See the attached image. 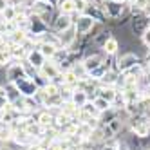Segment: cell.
<instances>
[{"instance_id": "obj_12", "label": "cell", "mask_w": 150, "mask_h": 150, "mask_svg": "<svg viewBox=\"0 0 150 150\" xmlns=\"http://www.w3.org/2000/svg\"><path fill=\"white\" fill-rule=\"evenodd\" d=\"M112 36V29H101L98 35H94V36H91L92 38V47H96V49H103V45H105V42L109 40Z\"/></svg>"}, {"instance_id": "obj_22", "label": "cell", "mask_w": 150, "mask_h": 150, "mask_svg": "<svg viewBox=\"0 0 150 150\" xmlns=\"http://www.w3.org/2000/svg\"><path fill=\"white\" fill-rule=\"evenodd\" d=\"M38 51L45 56V60H52L54 54H56V51H58V47L47 44V42H42V44H38Z\"/></svg>"}, {"instance_id": "obj_11", "label": "cell", "mask_w": 150, "mask_h": 150, "mask_svg": "<svg viewBox=\"0 0 150 150\" xmlns=\"http://www.w3.org/2000/svg\"><path fill=\"white\" fill-rule=\"evenodd\" d=\"M120 49H121V42H120V40H117V38L112 35L109 40L105 42V45H103V49H101V51L105 52L107 56H117Z\"/></svg>"}, {"instance_id": "obj_14", "label": "cell", "mask_w": 150, "mask_h": 150, "mask_svg": "<svg viewBox=\"0 0 150 150\" xmlns=\"http://www.w3.org/2000/svg\"><path fill=\"white\" fill-rule=\"evenodd\" d=\"M56 11L62 13V15H72V13H76V6H74L72 0H56Z\"/></svg>"}, {"instance_id": "obj_2", "label": "cell", "mask_w": 150, "mask_h": 150, "mask_svg": "<svg viewBox=\"0 0 150 150\" xmlns=\"http://www.w3.org/2000/svg\"><path fill=\"white\" fill-rule=\"evenodd\" d=\"M148 27H150V16L145 13H134L132 18L128 20V29L136 38H141Z\"/></svg>"}, {"instance_id": "obj_10", "label": "cell", "mask_w": 150, "mask_h": 150, "mask_svg": "<svg viewBox=\"0 0 150 150\" xmlns=\"http://www.w3.org/2000/svg\"><path fill=\"white\" fill-rule=\"evenodd\" d=\"M72 25V18L71 15H62V13H56L54 20H52V24H51V31H54V33H62V31H65Z\"/></svg>"}, {"instance_id": "obj_28", "label": "cell", "mask_w": 150, "mask_h": 150, "mask_svg": "<svg viewBox=\"0 0 150 150\" xmlns=\"http://www.w3.org/2000/svg\"><path fill=\"white\" fill-rule=\"evenodd\" d=\"M11 62H13L11 51H9V49H2V51H0V69H6Z\"/></svg>"}, {"instance_id": "obj_9", "label": "cell", "mask_w": 150, "mask_h": 150, "mask_svg": "<svg viewBox=\"0 0 150 150\" xmlns=\"http://www.w3.org/2000/svg\"><path fill=\"white\" fill-rule=\"evenodd\" d=\"M15 87L18 89V92L24 96V98H33V96L40 91L38 87H36V83L31 80V78H22V80H18L16 83H15Z\"/></svg>"}, {"instance_id": "obj_6", "label": "cell", "mask_w": 150, "mask_h": 150, "mask_svg": "<svg viewBox=\"0 0 150 150\" xmlns=\"http://www.w3.org/2000/svg\"><path fill=\"white\" fill-rule=\"evenodd\" d=\"M22 78H27L22 62H15V60H13V62L6 67V81H7V83H16L18 80H22Z\"/></svg>"}, {"instance_id": "obj_3", "label": "cell", "mask_w": 150, "mask_h": 150, "mask_svg": "<svg viewBox=\"0 0 150 150\" xmlns=\"http://www.w3.org/2000/svg\"><path fill=\"white\" fill-rule=\"evenodd\" d=\"M72 25H74V29H76L78 36H89V35L92 33V31H94V27L98 25V24H96V22H94V20H92L89 15L81 13V15H78L76 18H74Z\"/></svg>"}, {"instance_id": "obj_33", "label": "cell", "mask_w": 150, "mask_h": 150, "mask_svg": "<svg viewBox=\"0 0 150 150\" xmlns=\"http://www.w3.org/2000/svg\"><path fill=\"white\" fill-rule=\"evenodd\" d=\"M9 105V100L6 98V96H4V98H0V112H2L4 109H6V107Z\"/></svg>"}, {"instance_id": "obj_17", "label": "cell", "mask_w": 150, "mask_h": 150, "mask_svg": "<svg viewBox=\"0 0 150 150\" xmlns=\"http://www.w3.org/2000/svg\"><path fill=\"white\" fill-rule=\"evenodd\" d=\"M25 40H27V31L16 29L9 35V45H24Z\"/></svg>"}, {"instance_id": "obj_19", "label": "cell", "mask_w": 150, "mask_h": 150, "mask_svg": "<svg viewBox=\"0 0 150 150\" xmlns=\"http://www.w3.org/2000/svg\"><path fill=\"white\" fill-rule=\"evenodd\" d=\"M20 9L18 7H13V6H7L2 9V13H0V20L2 22H15V18L18 16Z\"/></svg>"}, {"instance_id": "obj_35", "label": "cell", "mask_w": 150, "mask_h": 150, "mask_svg": "<svg viewBox=\"0 0 150 150\" xmlns=\"http://www.w3.org/2000/svg\"><path fill=\"white\" fill-rule=\"evenodd\" d=\"M4 96H6V87H4V85H0V98H4Z\"/></svg>"}, {"instance_id": "obj_27", "label": "cell", "mask_w": 150, "mask_h": 150, "mask_svg": "<svg viewBox=\"0 0 150 150\" xmlns=\"http://www.w3.org/2000/svg\"><path fill=\"white\" fill-rule=\"evenodd\" d=\"M80 110H81L83 114H87L89 117H98V116H100V110L94 107V103H92V101H87V103H85Z\"/></svg>"}, {"instance_id": "obj_5", "label": "cell", "mask_w": 150, "mask_h": 150, "mask_svg": "<svg viewBox=\"0 0 150 150\" xmlns=\"http://www.w3.org/2000/svg\"><path fill=\"white\" fill-rule=\"evenodd\" d=\"M38 74H40V76H44L47 81H54V83L60 85V74H62V71H60V67L52 60H45V63L38 69Z\"/></svg>"}, {"instance_id": "obj_7", "label": "cell", "mask_w": 150, "mask_h": 150, "mask_svg": "<svg viewBox=\"0 0 150 150\" xmlns=\"http://www.w3.org/2000/svg\"><path fill=\"white\" fill-rule=\"evenodd\" d=\"M47 31H51V27L42 20L38 15H29V29H27V33L29 35H35V36H44Z\"/></svg>"}, {"instance_id": "obj_38", "label": "cell", "mask_w": 150, "mask_h": 150, "mask_svg": "<svg viewBox=\"0 0 150 150\" xmlns=\"http://www.w3.org/2000/svg\"><path fill=\"white\" fill-rule=\"evenodd\" d=\"M2 127H4V121H2V120H0V128H2Z\"/></svg>"}, {"instance_id": "obj_31", "label": "cell", "mask_w": 150, "mask_h": 150, "mask_svg": "<svg viewBox=\"0 0 150 150\" xmlns=\"http://www.w3.org/2000/svg\"><path fill=\"white\" fill-rule=\"evenodd\" d=\"M72 89H69V87H65V85H60V96H62V100L63 101H71L72 100Z\"/></svg>"}, {"instance_id": "obj_24", "label": "cell", "mask_w": 150, "mask_h": 150, "mask_svg": "<svg viewBox=\"0 0 150 150\" xmlns=\"http://www.w3.org/2000/svg\"><path fill=\"white\" fill-rule=\"evenodd\" d=\"M6 98L9 100V103H15L18 98H22V94L18 92V89L15 87V83H6Z\"/></svg>"}, {"instance_id": "obj_21", "label": "cell", "mask_w": 150, "mask_h": 150, "mask_svg": "<svg viewBox=\"0 0 150 150\" xmlns=\"http://www.w3.org/2000/svg\"><path fill=\"white\" fill-rule=\"evenodd\" d=\"M15 137V130L11 128V125H4L0 128V145H7L11 143Z\"/></svg>"}, {"instance_id": "obj_16", "label": "cell", "mask_w": 150, "mask_h": 150, "mask_svg": "<svg viewBox=\"0 0 150 150\" xmlns=\"http://www.w3.org/2000/svg\"><path fill=\"white\" fill-rule=\"evenodd\" d=\"M116 117H120V110H116L114 107H110L109 110H105V112H100L98 116V121H100V127L103 125H109L110 121H114Z\"/></svg>"}, {"instance_id": "obj_36", "label": "cell", "mask_w": 150, "mask_h": 150, "mask_svg": "<svg viewBox=\"0 0 150 150\" xmlns=\"http://www.w3.org/2000/svg\"><path fill=\"white\" fill-rule=\"evenodd\" d=\"M145 80H146V83L150 85V72H146V74H145Z\"/></svg>"}, {"instance_id": "obj_34", "label": "cell", "mask_w": 150, "mask_h": 150, "mask_svg": "<svg viewBox=\"0 0 150 150\" xmlns=\"http://www.w3.org/2000/svg\"><path fill=\"white\" fill-rule=\"evenodd\" d=\"M120 150H130V146H128V143H127V139H121L120 137Z\"/></svg>"}, {"instance_id": "obj_4", "label": "cell", "mask_w": 150, "mask_h": 150, "mask_svg": "<svg viewBox=\"0 0 150 150\" xmlns=\"http://www.w3.org/2000/svg\"><path fill=\"white\" fill-rule=\"evenodd\" d=\"M105 60H107V54H105L103 51H87V52H85V56L81 58V63L85 65L87 72H92L96 67H100Z\"/></svg>"}, {"instance_id": "obj_26", "label": "cell", "mask_w": 150, "mask_h": 150, "mask_svg": "<svg viewBox=\"0 0 150 150\" xmlns=\"http://www.w3.org/2000/svg\"><path fill=\"white\" fill-rule=\"evenodd\" d=\"M128 2H130L134 13H145L148 4H150V0H128Z\"/></svg>"}, {"instance_id": "obj_1", "label": "cell", "mask_w": 150, "mask_h": 150, "mask_svg": "<svg viewBox=\"0 0 150 150\" xmlns=\"http://www.w3.org/2000/svg\"><path fill=\"white\" fill-rule=\"evenodd\" d=\"M141 60H143V56H139L137 52H134V51H125V52H121V54H117L114 58V71H117L120 74H123L128 69H132L134 65H137Z\"/></svg>"}, {"instance_id": "obj_20", "label": "cell", "mask_w": 150, "mask_h": 150, "mask_svg": "<svg viewBox=\"0 0 150 150\" xmlns=\"http://www.w3.org/2000/svg\"><path fill=\"white\" fill-rule=\"evenodd\" d=\"M71 101H72L74 105H76L78 109H81V107H83L85 103H87V101H91V100H89V94L85 92V91H81V89H76V91L72 92V100H71Z\"/></svg>"}, {"instance_id": "obj_15", "label": "cell", "mask_w": 150, "mask_h": 150, "mask_svg": "<svg viewBox=\"0 0 150 150\" xmlns=\"http://www.w3.org/2000/svg\"><path fill=\"white\" fill-rule=\"evenodd\" d=\"M120 76H121V74L117 72V71L110 69V71L100 80V85H101V87H116V85H117V80H120Z\"/></svg>"}, {"instance_id": "obj_29", "label": "cell", "mask_w": 150, "mask_h": 150, "mask_svg": "<svg viewBox=\"0 0 150 150\" xmlns=\"http://www.w3.org/2000/svg\"><path fill=\"white\" fill-rule=\"evenodd\" d=\"M92 103H94V107H96V109H98L100 112H105V110H109L110 107H112L109 101L103 100V98H100V96H96V98L92 100Z\"/></svg>"}, {"instance_id": "obj_30", "label": "cell", "mask_w": 150, "mask_h": 150, "mask_svg": "<svg viewBox=\"0 0 150 150\" xmlns=\"http://www.w3.org/2000/svg\"><path fill=\"white\" fill-rule=\"evenodd\" d=\"M100 150H120V137L116 139H110V141H107L100 146Z\"/></svg>"}, {"instance_id": "obj_37", "label": "cell", "mask_w": 150, "mask_h": 150, "mask_svg": "<svg viewBox=\"0 0 150 150\" xmlns=\"http://www.w3.org/2000/svg\"><path fill=\"white\" fill-rule=\"evenodd\" d=\"M114 2H120V4H125V2H128V0H114Z\"/></svg>"}, {"instance_id": "obj_25", "label": "cell", "mask_w": 150, "mask_h": 150, "mask_svg": "<svg viewBox=\"0 0 150 150\" xmlns=\"http://www.w3.org/2000/svg\"><path fill=\"white\" fill-rule=\"evenodd\" d=\"M71 71L76 74V78H78V80H87V78H89V72H87V69H85V65L81 63V60L74 63Z\"/></svg>"}, {"instance_id": "obj_13", "label": "cell", "mask_w": 150, "mask_h": 150, "mask_svg": "<svg viewBox=\"0 0 150 150\" xmlns=\"http://www.w3.org/2000/svg\"><path fill=\"white\" fill-rule=\"evenodd\" d=\"M25 60H27V62H29L33 67H36V69H40V67L45 63V56H44V54H42V52L38 51V47H36V49H33V51H29Z\"/></svg>"}, {"instance_id": "obj_18", "label": "cell", "mask_w": 150, "mask_h": 150, "mask_svg": "<svg viewBox=\"0 0 150 150\" xmlns=\"http://www.w3.org/2000/svg\"><path fill=\"white\" fill-rule=\"evenodd\" d=\"M98 96H100V98H103V100H107V101L112 105L114 100H116V96H117V89L116 87H101V85H100Z\"/></svg>"}, {"instance_id": "obj_8", "label": "cell", "mask_w": 150, "mask_h": 150, "mask_svg": "<svg viewBox=\"0 0 150 150\" xmlns=\"http://www.w3.org/2000/svg\"><path fill=\"white\" fill-rule=\"evenodd\" d=\"M58 38H60L62 49H72L76 45V42H78V33H76V29H74V25H71L69 29L58 33Z\"/></svg>"}, {"instance_id": "obj_23", "label": "cell", "mask_w": 150, "mask_h": 150, "mask_svg": "<svg viewBox=\"0 0 150 150\" xmlns=\"http://www.w3.org/2000/svg\"><path fill=\"white\" fill-rule=\"evenodd\" d=\"M60 109H62V112L65 116H69L71 120H72V117H78V114H80V109L72 101H63V105L60 107Z\"/></svg>"}, {"instance_id": "obj_32", "label": "cell", "mask_w": 150, "mask_h": 150, "mask_svg": "<svg viewBox=\"0 0 150 150\" xmlns=\"http://www.w3.org/2000/svg\"><path fill=\"white\" fill-rule=\"evenodd\" d=\"M139 40H141V44H143V47H145V49H150V27L145 31V35L139 38Z\"/></svg>"}, {"instance_id": "obj_39", "label": "cell", "mask_w": 150, "mask_h": 150, "mask_svg": "<svg viewBox=\"0 0 150 150\" xmlns=\"http://www.w3.org/2000/svg\"><path fill=\"white\" fill-rule=\"evenodd\" d=\"M100 2H109V0H100Z\"/></svg>"}]
</instances>
